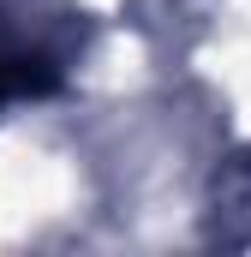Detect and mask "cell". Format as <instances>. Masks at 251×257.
Returning <instances> with one entry per match:
<instances>
[{"label": "cell", "mask_w": 251, "mask_h": 257, "mask_svg": "<svg viewBox=\"0 0 251 257\" xmlns=\"http://www.w3.org/2000/svg\"><path fill=\"white\" fill-rule=\"evenodd\" d=\"M24 0H0V108L6 102H36L66 84V54L30 24H18Z\"/></svg>", "instance_id": "1"}]
</instances>
